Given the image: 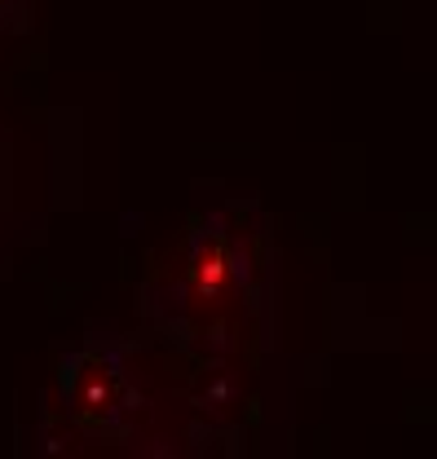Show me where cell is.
<instances>
[{"mask_svg": "<svg viewBox=\"0 0 437 459\" xmlns=\"http://www.w3.org/2000/svg\"><path fill=\"white\" fill-rule=\"evenodd\" d=\"M57 394L66 420L89 437L124 433L133 415V380L124 367V349L110 341H89L71 349L57 367Z\"/></svg>", "mask_w": 437, "mask_h": 459, "instance_id": "1", "label": "cell"}, {"mask_svg": "<svg viewBox=\"0 0 437 459\" xmlns=\"http://www.w3.org/2000/svg\"><path fill=\"white\" fill-rule=\"evenodd\" d=\"M248 247L239 243V234L230 221L213 212L204 217L199 230L186 243V261H181V296L199 309H221L234 305L248 287Z\"/></svg>", "mask_w": 437, "mask_h": 459, "instance_id": "2", "label": "cell"}]
</instances>
